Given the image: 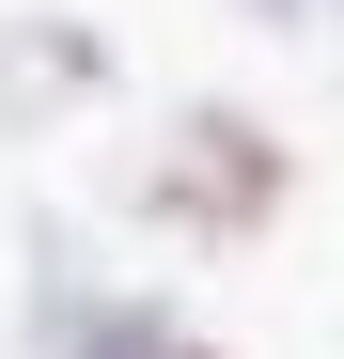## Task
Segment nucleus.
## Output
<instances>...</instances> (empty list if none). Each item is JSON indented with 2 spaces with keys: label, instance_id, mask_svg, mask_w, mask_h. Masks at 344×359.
Listing matches in <instances>:
<instances>
[{
  "label": "nucleus",
  "instance_id": "obj_2",
  "mask_svg": "<svg viewBox=\"0 0 344 359\" xmlns=\"http://www.w3.org/2000/svg\"><path fill=\"white\" fill-rule=\"evenodd\" d=\"M94 94H126V47H110L94 16H0V126L16 141L79 126Z\"/></svg>",
  "mask_w": 344,
  "mask_h": 359
},
{
  "label": "nucleus",
  "instance_id": "obj_3",
  "mask_svg": "<svg viewBox=\"0 0 344 359\" xmlns=\"http://www.w3.org/2000/svg\"><path fill=\"white\" fill-rule=\"evenodd\" d=\"M47 359H219V344L172 313V297H126V281H110V297H94V313L47 344Z\"/></svg>",
  "mask_w": 344,
  "mask_h": 359
},
{
  "label": "nucleus",
  "instance_id": "obj_4",
  "mask_svg": "<svg viewBox=\"0 0 344 359\" xmlns=\"http://www.w3.org/2000/svg\"><path fill=\"white\" fill-rule=\"evenodd\" d=\"M94 297H110V281H94V250H79L63 219H32V344H63Z\"/></svg>",
  "mask_w": 344,
  "mask_h": 359
},
{
  "label": "nucleus",
  "instance_id": "obj_1",
  "mask_svg": "<svg viewBox=\"0 0 344 359\" xmlns=\"http://www.w3.org/2000/svg\"><path fill=\"white\" fill-rule=\"evenodd\" d=\"M282 203H298V141L235 94H188L141 141V219L172 250H251V234H282Z\"/></svg>",
  "mask_w": 344,
  "mask_h": 359
},
{
  "label": "nucleus",
  "instance_id": "obj_5",
  "mask_svg": "<svg viewBox=\"0 0 344 359\" xmlns=\"http://www.w3.org/2000/svg\"><path fill=\"white\" fill-rule=\"evenodd\" d=\"M251 32H313V16H344V0H235Z\"/></svg>",
  "mask_w": 344,
  "mask_h": 359
}]
</instances>
